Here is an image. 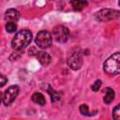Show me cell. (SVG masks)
<instances>
[{
  "label": "cell",
  "mask_w": 120,
  "mask_h": 120,
  "mask_svg": "<svg viewBox=\"0 0 120 120\" xmlns=\"http://www.w3.org/2000/svg\"><path fill=\"white\" fill-rule=\"evenodd\" d=\"M31 40H32V33L27 29L21 30L13 38L11 41V46L14 50L21 51L25 47H27L30 44Z\"/></svg>",
  "instance_id": "1"
},
{
  "label": "cell",
  "mask_w": 120,
  "mask_h": 120,
  "mask_svg": "<svg viewBox=\"0 0 120 120\" xmlns=\"http://www.w3.org/2000/svg\"><path fill=\"white\" fill-rule=\"evenodd\" d=\"M104 70L110 75H117L120 73V52L112 54L103 65Z\"/></svg>",
  "instance_id": "2"
},
{
  "label": "cell",
  "mask_w": 120,
  "mask_h": 120,
  "mask_svg": "<svg viewBox=\"0 0 120 120\" xmlns=\"http://www.w3.org/2000/svg\"><path fill=\"white\" fill-rule=\"evenodd\" d=\"M52 38L59 43H65L69 38V31L64 25H56L52 30Z\"/></svg>",
  "instance_id": "3"
},
{
  "label": "cell",
  "mask_w": 120,
  "mask_h": 120,
  "mask_svg": "<svg viewBox=\"0 0 120 120\" xmlns=\"http://www.w3.org/2000/svg\"><path fill=\"white\" fill-rule=\"evenodd\" d=\"M97 19L100 22H108L120 18V11L111 8H104L99 10L97 14Z\"/></svg>",
  "instance_id": "4"
},
{
  "label": "cell",
  "mask_w": 120,
  "mask_h": 120,
  "mask_svg": "<svg viewBox=\"0 0 120 120\" xmlns=\"http://www.w3.org/2000/svg\"><path fill=\"white\" fill-rule=\"evenodd\" d=\"M52 35L46 31V30H42L39 31L35 38V42L38 45V47L41 48V49H46L48 47H50V45L52 44Z\"/></svg>",
  "instance_id": "5"
},
{
  "label": "cell",
  "mask_w": 120,
  "mask_h": 120,
  "mask_svg": "<svg viewBox=\"0 0 120 120\" xmlns=\"http://www.w3.org/2000/svg\"><path fill=\"white\" fill-rule=\"evenodd\" d=\"M19 94V86L18 85H10L2 95V101L6 106L10 105Z\"/></svg>",
  "instance_id": "6"
},
{
  "label": "cell",
  "mask_w": 120,
  "mask_h": 120,
  "mask_svg": "<svg viewBox=\"0 0 120 120\" xmlns=\"http://www.w3.org/2000/svg\"><path fill=\"white\" fill-rule=\"evenodd\" d=\"M68 66L72 69L77 70V69L81 68V67L82 65V57L81 53L80 52H74V53H72L68 57Z\"/></svg>",
  "instance_id": "7"
},
{
  "label": "cell",
  "mask_w": 120,
  "mask_h": 120,
  "mask_svg": "<svg viewBox=\"0 0 120 120\" xmlns=\"http://www.w3.org/2000/svg\"><path fill=\"white\" fill-rule=\"evenodd\" d=\"M5 20L7 22H16L19 18H20V13L18 10L14 9V8H9L5 12V16H4Z\"/></svg>",
  "instance_id": "8"
},
{
  "label": "cell",
  "mask_w": 120,
  "mask_h": 120,
  "mask_svg": "<svg viewBox=\"0 0 120 120\" xmlns=\"http://www.w3.org/2000/svg\"><path fill=\"white\" fill-rule=\"evenodd\" d=\"M38 62L42 65V66H48L50 63H51V56L48 52H43V51H39V52H37V54H36Z\"/></svg>",
  "instance_id": "9"
},
{
  "label": "cell",
  "mask_w": 120,
  "mask_h": 120,
  "mask_svg": "<svg viewBox=\"0 0 120 120\" xmlns=\"http://www.w3.org/2000/svg\"><path fill=\"white\" fill-rule=\"evenodd\" d=\"M70 5H71V7L73 8L74 10H76V11H81V10H82L84 8L87 7L88 3H87V1H85V0H71Z\"/></svg>",
  "instance_id": "10"
},
{
  "label": "cell",
  "mask_w": 120,
  "mask_h": 120,
  "mask_svg": "<svg viewBox=\"0 0 120 120\" xmlns=\"http://www.w3.org/2000/svg\"><path fill=\"white\" fill-rule=\"evenodd\" d=\"M114 95H115V94H114V91H113L112 88H110V87L105 88V96H104V98H103L104 102H105L106 104H110V103L113 100Z\"/></svg>",
  "instance_id": "11"
},
{
  "label": "cell",
  "mask_w": 120,
  "mask_h": 120,
  "mask_svg": "<svg viewBox=\"0 0 120 120\" xmlns=\"http://www.w3.org/2000/svg\"><path fill=\"white\" fill-rule=\"evenodd\" d=\"M32 100H33L35 103H37V104H38V105H40V106H44L45 103H46V100H45L44 96H43L41 93H38V92L33 94V96H32Z\"/></svg>",
  "instance_id": "12"
},
{
  "label": "cell",
  "mask_w": 120,
  "mask_h": 120,
  "mask_svg": "<svg viewBox=\"0 0 120 120\" xmlns=\"http://www.w3.org/2000/svg\"><path fill=\"white\" fill-rule=\"evenodd\" d=\"M6 29L8 33H13L17 30V25H16V22H8L7 24H6Z\"/></svg>",
  "instance_id": "13"
},
{
  "label": "cell",
  "mask_w": 120,
  "mask_h": 120,
  "mask_svg": "<svg viewBox=\"0 0 120 120\" xmlns=\"http://www.w3.org/2000/svg\"><path fill=\"white\" fill-rule=\"evenodd\" d=\"M112 117L116 120H120V103L116 105L112 110Z\"/></svg>",
  "instance_id": "14"
},
{
  "label": "cell",
  "mask_w": 120,
  "mask_h": 120,
  "mask_svg": "<svg viewBox=\"0 0 120 120\" xmlns=\"http://www.w3.org/2000/svg\"><path fill=\"white\" fill-rule=\"evenodd\" d=\"M48 92L50 93V95H51V99H52V102H55L56 100H59V96H58V94L53 90V89H52L51 87H49V90H48Z\"/></svg>",
  "instance_id": "15"
},
{
  "label": "cell",
  "mask_w": 120,
  "mask_h": 120,
  "mask_svg": "<svg viewBox=\"0 0 120 120\" xmlns=\"http://www.w3.org/2000/svg\"><path fill=\"white\" fill-rule=\"evenodd\" d=\"M80 112L82 114H84V115H90L89 113V108L86 104H82L80 106Z\"/></svg>",
  "instance_id": "16"
},
{
  "label": "cell",
  "mask_w": 120,
  "mask_h": 120,
  "mask_svg": "<svg viewBox=\"0 0 120 120\" xmlns=\"http://www.w3.org/2000/svg\"><path fill=\"white\" fill-rule=\"evenodd\" d=\"M101 81L100 80H97L92 85H91V88H92V90L94 91V92H97V91H98L99 90V88H100V86H101Z\"/></svg>",
  "instance_id": "17"
},
{
  "label": "cell",
  "mask_w": 120,
  "mask_h": 120,
  "mask_svg": "<svg viewBox=\"0 0 120 120\" xmlns=\"http://www.w3.org/2000/svg\"><path fill=\"white\" fill-rule=\"evenodd\" d=\"M0 78H1V83H0V86L1 87H3L5 84H6V82H8V79L5 77V75H3V74H1V76H0Z\"/></svg>",
  "instance_id": "18"
},
{
  "label": "cell",
  "mask_w": 120,
  "mask_h": 120,
  "mask_svg": "<svg viewBox=\"0 0 120 120\" xmlns=\"http://www.w3.org/2000/svg\"><path fill=\"white\" fill-rule=\"evenodd\" d=\"M118 5H119V6H120V0H119V1H118Z\"/></svg>",
  "instance_id": "19"
}]
</instances>
